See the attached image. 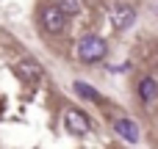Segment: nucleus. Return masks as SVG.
<instances>
[{"label": "nucleus", "mask_w": 158, "mask_h": 149, "mask_svg": "<svg viewBox=\"0 0 158 149\" xmlns=\"http://www.w3.org/2000/svg\"><path fill=\"white\" fill-rule=\"evenodd\" d=\"M75 55L83 61V64H100L106 55H108V44L100 39V36H83L75 47Z\"/></svg>", "instance_id": "f257e3e1"}, {"label": "nucleus", "mask_w": 158, "mask_h": 149, "mask_svg": "<svg viewBox=\"0 0 158 149\" xmlns=\"http://www.w3.org/2000/svg\"><path fill=\"white\" fill-rule=\"evenodd\" d=\"M42 25H44L47 33H61L64 25H67V14L58 6H44L42 8Z\"/></svg>", "instance_id": "f03ea898"}, {"label": "nucleus", "mask_w": 158, "mask_h": 149, "mask_svg": "<svg viewBox=\"0 0 158 149\" xmlns=\"http://www.w3.org/2000/svg\"><path fill=\"white\" fill-rule=\"evenodd\" d=\"M64 127H67L72 135H86V133H89V119H86L78 108H67V113H64Z\"/></svg>", "instance_id": "7ed1b4c3"}, {"label": "nucleus", "mask_w": 158, "mask_h": 149, "mask_svg": "<svg viewBox=\"0 0 158 149\" xmlns=\"http://www.w3.org/2000/svg\"><path fill=\"white\" fill-rule=\"evenodd\" d=\"M136 22V8L133 6H114L111 8V25L117 28V30H125V28H131Z\"/></svg>", "instance_id": "20e7f679"}, {"label": "nucleus", "mask_w": 158, "mask_h": 149, "mask_svg": "<svg viewBox=\"0 0 158 149\" xmlns=\"http://www.w3.org/2000/svg\"><path fill=\"white\" fill-rule=\"evenodd\" d=\"M17 75H19L22 80H28V83H39V80L44 77L42 66H39L36 61H31V58H25V61H19V64H17Z\"/></svg>", "instance_id": "39448f33"}, {"label": "nucleus", "mask_w": 158, "mask_h": 149, "mask_svg": "<svg viewBox=\"0 0 158 149\" xmlns=\"http://www.w3.org/2000/svg\"><path fill=\"white\" fill-rule=\"evenodd\" d=\"M114 130H117L128 144H136V141H139V127H136L133 119H117V122H114Z\"/></svg>", "instance_id": "423d86ee"}, {"label": "nucleus", "mask_w": 158, "mask_h": 149, "mask_svg": "<svg viewBox=\"0 0 158 149\" xmlns=\"http://www.w3.org/2000/svg\"><path fill=\"white\" fill-rule=\"evenodd\" d=\"M139 97H142V102H153L158 97L156 77H142V83H139Z\"/></svg>", "instance_id": "0eeeda50"}, {"label": "nucleus", "mask_w": 158, "mask_h": 149, "mask_svg": "<svg viewBox=\"0 0 158 149\" xmlns=\"http://www.w3.org/2000/svg\"><path fill=\"white\" fill-rule=\"evenodd\" d=\"M72 88H75V94H81V97H83V100H89V102H103V94H100L94 86L83 83V80H78Z\"/></svg>", "instance_id": "6e6552de"}, {"label": "nucleus", "mask_w": 158, "mask_h": 149, "mask_svg": "<svg viewBox=\"0 0 158 149\" xmlns=\"http://www.w3.org/2000/svg\"><path fill=\"white\" fill-rule=\"evenodd\" d=\"M58 8H61L64 14H78V11H81V3H78V0H58Z\"/></svg>", "instance_id": "1a4fd4ad"}]
</instances>
